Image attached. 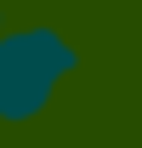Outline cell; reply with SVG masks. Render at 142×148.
I'll list each match as a JSON object with an SVG mask.
<instances>
[{"instance_id":"1","label":"cell","mask_w":142,"mask_h":148,"mask_svg":"<svg viewBox=\"0 0 142 148\" xmlns=\"http://www.w3.org/2000/svg\"><path fill=\"white\" fill-rule=\"evenodd\" d=\"M80 51L57 29H6L0 34V125H29L51 108L57 86L74 74Z\"/></svg>"},{"instance_id":"2","label":"cell","mask_w":142,"mask_h":148,"mask_svg":"<svg viewBox=\"0 0 142 148\" xmlns=\"http://www.w3.org/2000/svg\"><path fill=\"white\" fill-rule=\"evenodd\" d=\"M0 34H6V12H0Z\"/></svg>"}]
</instances>
